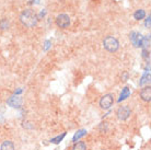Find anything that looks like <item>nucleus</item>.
Masks as SVG:
<instances>
[{
    "mask_svg": "<svg viewBox=\"0 0 151 150\" xmlns=\"http://www.w3.org/2000/svg\"><path fill=\"white\" fill-rule=\"evenodd\" d=\"M149 78H150V76L146 74V75H145L144 77H142V79H141V81L139 82V83H140V86H142V84H145L146 82H148V81H149Z\"/></svg>",
    "mask_w": 151,
    "mask_h": 150,
    "instance_id": "obj_17",
    "label": "nucleus"
},
{
    "mask_svg": "<svg viewBox=\"0 0 151 150\" xmlns=\"http://www.w3.org/2000/svg\"><path fill=\"white\" fill-rule=\"evenodd\" d=\"M114 104V95L113 94H105L100 100V107L102 110H109Z\"/></svg>",
    "mask_w": 151,
    "mask_h": 150,
    "instance_id": "obj_4",
    "label": "nucleus"
},
{
    "mask_svg": "<svg viewBox=\"0 0 151 150\" xmlns=\"http://www.w3.org/2000/svg\"><path fill=\"white\" fill-rule=\"evenodd\" d=\"M87 134V131H84V129H81V131H77V134H76L75 136H73V141H77L78 139H80L82 136H84Z\"/></svg>",
    "mask_w": 151,
    "mask_h": 150,
    "instance_id": "obj_14",
    "label": "nucleus"
},
{
    "mask_svg": "<svg viewBox=\"0 0 151 150\" xmlns=\"http://www.w3.org/2000/svg\"><path fill=\"white\" fill-rule=\"evenodd\" d=\"M0 150H14V145L10 140H4L0 146Z\"/></svg>",
    "mask_w": 151,
    "mask_h": 150,
    "instance_id": "obj_9",
    "label": "nucleus"
},
{
    "mask_svg": "<svg viewBox=\"0 0 151 150\" xmlns=\"http://www.w3.org/2000/svg\"><path fill=\"white\" fill-rule=\"evenodd\" d=\"M56 24L60 29H67L70 25V18L67 14H59L56 18Z\"/></svg>",
    "mask_w": 151,
    "mask_h": 150,
    "instance_id": "obj_5",
    "label": "nucleus"
},
{
    "mask_svg": "<svg viewBox=\"0 0 151 150\" xmlns=\"http://www.w3.org/2000/svg\"><path fill=\"white\" fill-rule=\"evenodd\" d=\"M103 46L106 50H109L111 53L116 52L117 49L119 48V43L116 38H113V36H106L104 40H103Z\"/></svg>",
    "mask_w": 151,
    "mask_h": 150,
    "instance_id": "obj_2",
    "label": "nucleus"
},
{
    "mask_svg": "<svg viewBox=\"0 0 151 150\" xmlns=\"http://www.w3.org/2000/svg\"><path fill=\"white\" fill-rule=\"evenodd\" d=\"M145 26H146V27H150V15H148V18L146 19V22H145Z\"/></svg>",
    "mask_w": 151,
    "mask_h": 150,
    "instance_id": "obj_19",
    "label": "nucleus"
},
{
    "mask_svg": "<svg viewBox=\"0 0 151 150\" xmlns=\"http://www.w3.org/2000/svg\"><path fill=\"white\" fill-rule=\"evenodd\" d=\"M142 57H145V58H148V57H149V52H148L147 49H144V52H142Z\"/></svg>",
    "mask_w": 151,
    "mask_h": 150,
    "instance_id": "obj_21",
    "label": "nucleus"
},
{
    "mask_svg": "<svg viewBox=\"0 0 151 150\" xmlns=\"http://www.w3.org/2000/svg\"><path fill=\"white\" fill-rule=\"evenodd\" d=\"M149 44H150V38H142V42H141V45H144V46H149Z\"/></svg>",
    "mask_w": 151,
    "mask_h": 150,
    "instance_id": "obj_18",
    "label": "nucleus"
},
{
    "mask_svg": "<svg viewBox=\"0 0 151 150\" xmlns=\"http://www.w3.org/2000/svg\"><path fill=\"white\" fill-rule=\"evenodd\" d=\"M145 15H146V13H145L144 10H137V11L134 13V17H135L136 20H142L145 18Z\"/></svg>",
    "mask_w": 151,
    "mask_h": 150,
    "instance_id": "obj_13",
    "label": "nucleus"
},
{
    "mask_svg": "<svg viewBox=\"0 0 151 150\" xmlns=\"http://www.w3.org/2000/svg\"><path fill=\"white\" fill-rule=\"evenodd\" d=\"M72 150H87V145L84 141H77L72 147Z\"/></svg>",
    "mask_w": 151,
    "mask_h": 150,
    "instance_id": "obj_10",
    "label": "nucleus"
},
{
    "mask_svg": "<svg viewBox=\"0 0 151 150\" xmlns=\"http://www.w3.org/2000/svg\"><path fill=\"white\" fill-rule=\"evenodd\" d=\"M127 79H128V72H124L122 75V80L123 81H127Z\"/></svg>",
    "mask_w": 151,
    "mask_h": 150,
    "instance_id": "obj_20",
    "label": "nucleus"
},
{
    "mask_svg": "<svg viewBox=\"0 0 151 150\" xmlns=\"http://www.w3.org/2000/svg\"><path fill=\"white\" fill-rule=\"evenodd\" d=\"M140 98L145 102H150L151 100V87L146 86L140 90Z\"/></svg>",
    "mask_w": 151,
    "mask_h": 150,
    "instance_id": "obj_6",
    "label": "nucleus"
},
{
    "mask_svg": "<svg viewBox=\"0 0 151 150\" xmlns=\"http://www.w3.org/2000/svg\"><path fill=\"white\" fill-rule=\"evenodd\" d=\"M65 136H66V133H64V134H63L61 136H57L56 138H53L52 140H50V141H52V143H54V144H59L61 140H63V138H64Z\"/></svg>",
    "mask_w": 151,
    "mask_h": 150,
    "instance_id": "obj_16",
    "label": "nucleus"
},
{
    "mask_svg": "<svg viewBox=\"0 0 151 150\" xmlns=\"http://www.w3.org/2000/svg\"><path fill=\"white\" fill-rule=\"evenodd\" d=\"M9 27V22H8V20L6 19H1L0 20V29L1 30H6Z\"/></svg>",
    "mask_w": 151,
    "mask_h": 150,
    "instance_id": "obj_15",
    "label": "nucleus"
},
{
    "mask_svg": "<svg viewBox=\"0 0 151 150\" xmlns=\"http://www.w3.org/2000/svg\"><path fill=\"white\" fill-rule=\"evenodd\" d=\"M129 94H130V91H129V89L126 87V88H124L123 89V91H122L121 93V97H119V99H118V102L123 101V100H125V99L127 98V97H129Z\"/></svg>",
    "mask_w": 151,
    "mask_h": 150,
    "instance_id": "obj_11",
    "label": "nucleus"
},
{
    "mask_svg": "<svg viewBox=\"0 0 151 150\" xmlns=\"http://www.w3.org/2000/svg\"><path fill=\"white\" fill-rule=\"evenodd\" d=\"M129 38H130V40H132V42L134 43V45L135 46H141L142 38H141V35H140L139 33H137V32H132Z\"/></svg>",
    "mask_w": 151,
    "mask_h": 150,
    "instance_id": "obj_7",
    "label": "nucleus"
},
{
    "mask_svg": "<svg viewBox=\"0 0 151 150\" xmlns=\"http://www.w3.org/2000/svg\"><path fill=\"white\" fill-rule=\"evenodd\" d=\"M21 103H22V99L19 98V97H11L8 100V104L12 107H20Z\"/></svg>",
    "mask_w": 151,
    "mask_h": 150,
    "instance_id": "obj_8",
    "label": "nucleus"
},
{
    "mask_svg": "<svg viewBox=\"0 0 151 150\" xmlns=\"http://www.w3.org/2000/svg\"><path fill=\"white\" fill-rule=\"evenodd\" d=\"M20 21L22 22L23 25L27 26V27H34L38 22V15L36 14L34 10L25 9L20 14Z\"/></svg>",
    "mask_w": 151,
    "mask_h": 150,
    "instance_id": "obj_1",
    "label": "nucleus"
},
{
    "mask_svg": "<svg viewBox=\"0 0 151 150\" xmlns=\"http://www.w3.org/2000/svg\"><path fill=\"white\" fill-rule=\"evenodd\" d=\"M132 114V110L128 105H123V106H119L116 111V116L119 120H128V117L130 116Z\"/></svg>",
    "mask_w": 151,
    "mask_h": 150,
    "instance_id": "obj_3",
    "label": "nucleus"
},
{
    "mask_svg": "<svg viewBox=\"0 0 151 150\" xmlns=\"http://www.w3.org/2000/svg\"><path fill=\"white\" fill-rule=\"evenodd\" d=\"M109 128H110V126H109L107 122H102L101 124L99 125V131H101V133H107Z\"/></svg>",
    "mask_w": 151,
    "mask_h": 150,
    "instance_id": "obj_12",
    "label": "nucleus"
}]
</instances>
